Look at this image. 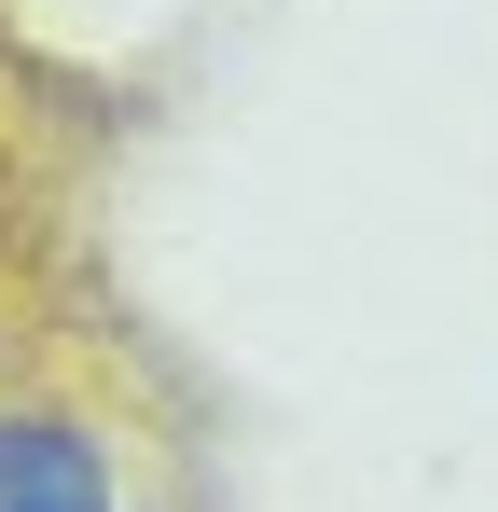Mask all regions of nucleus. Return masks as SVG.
<instances>
[{
  "label": "nucleus",
  "mask_w": 498,
  "mask_h": 512,
  "mask_svg": "<svg viewBox=\"0 0 498 512\" xmlns=\"http://www.w3.org/2000/svg\"><path fill=\"white\" fill-rule=\"evenodd\" d=\"M0 512H111V457L70 416H0Z\"/></svg>",
  "instance_id": "nucleus-1"
}]
</instances>
